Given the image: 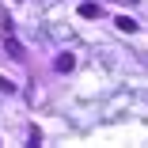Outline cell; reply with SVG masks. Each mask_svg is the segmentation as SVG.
<instances>
[{
    "label": "cell",
    "mask_w": 148,
    "mask_h": 148,
    "mask_svg": "<svg viewBox=\"0 0 148 148\" xmlns=\"http://www.w3.org/2000/svg\"><path fill=\"white\" fill-rule=\"evenodd\" d=\"M114 23H118V31H125V34H133V31H137V19H133V15H118Z\"/></svg>",
    "instance_id": "obj_1"
},
{
    "label": "cell",
    "mask_w": 148,
    "mask_h": 148,
    "mask_svg": "<svg viewBox=\"0 0 148 148\" xmlns=\"http://www.w3.org/2000/svg\"><path fill=\"white\" fill-rule=\"evenodd\" d=\"M4 49H8L12 57H23V46H19V42H15L12 34H4Z\"/></svg>",
    "instance_id": "obj_2"
},
{
    "label": "cell",
    "mask_w": 148,
    "mask_h": 148,
    "mask_svg": "<svg viewBox=\"0 0 148 148\" xmlns=\"http://www.w3.org/2000/svg\"><path fill=\"white\" fill-rule=\"evenodd\" d=\"M72 65H76V57H72V53H61V57H57V72H69Z\"/></svg>",
    "instance_id": "obj_3"
},
{
    "label": "cell",
    "mask_w": 148,
    "mask_h": 148,
    "mask_svg": "<svg viewBox=\"0 0 148 148\" xmlns=\"http://www.w3.org/2000/svg\"><path fill=\"white\" fill-rule=\"evenodd\" d=\"M99 12H103V8H99V4H91V0H87V4H80V15H84V19H95Z\"/></svg>",
    "instance_id": "obj_4"
},
{
    "label": "cell",
    "mask_w": 148,
    "mask_h": 148,
    "mask_svg": "<svg viewBox=\"0 0 148 148\" xmlns=\"http://www.w3.org/2000/svg\"><path fill=\"white\" fill-rule=\"evenodd\" d=\"M0 91H4V95H12V91H15V84H12L8 76H0Z\"/></svg>",
    "instance_id": "obj_5"
}]
</instances>
